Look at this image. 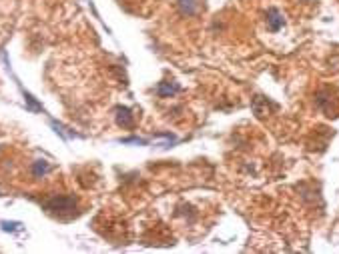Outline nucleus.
Listing matches in <instances>:
<instances>
[{
  "label": "nucleus",
  "instance_id": "f257e3e1",
  "mask_svg": "<svg viewBox=\"0 0 339 254\" xmlns=\"http://www.w3.org/2000/svg\"><path fill=\"white\" fill-rule=\"evenodd\" d=\"M47 210L56 216H65V214H73L76 210V200L69 194H58V196H52L48 202H47Z\"/></svg>",
  "mask_w": 339,
  "mask_h": 254
}]
</instances>
